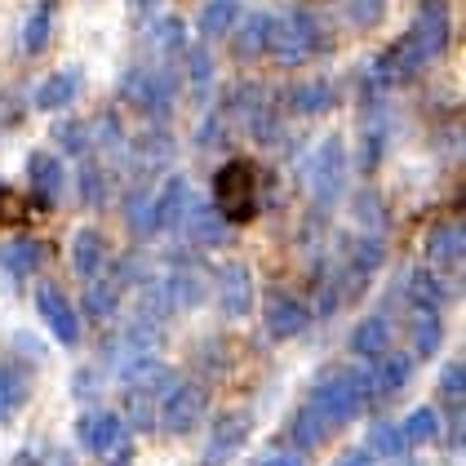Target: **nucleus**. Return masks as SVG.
I'll return each mask as SVG.
<instances>
[{
  "instance_id": "dca6fc26",
  "label": "nucleus",
  "mask_w": 466,
  "mask_h": 466,
  "mask_svg": "<svg viewBox=\"0 0 466 466\" xmlns=\"http://www.w3.org/2000/svg\"><path fill=\"white\" fill-rule=\"evenodd\" d=\"M72 262L85 280H98V271H103V262H107V240H103L98 231H76Z\"/></svg>"
},
{
  "instance_id": "4468645a",
  "label": "nucleus",
  "mask_w": 466,
  "mask_h": 466,
  "mask_svg": "<svg viewBox=\"0 0 466 466\" xmlns=\"http://www.w3.org/2000/svg\"><path fill=\"white\" fill-rule=\"evenodd\" d=\"M387 347H391V320H387V316H369V320L356 324L351 351H356L360 360H382Z\"/></svg>"
},
{
  "instance_id": "1a4fd4ad",
  "label": "nucleus",
  "mask_w": 466,
  "mask_h": 466,
  "mask_svg": "<svg viewBox=\"0 0 466 466\" xmlns=\"http://www.w3.org/2000/svg\"><path fill=\"white\" fill-rule=\"evenodd\" d=\"M262 320H267V333H271V338L285 342V338H298V333L311 324V311H307V302H298V298H289V293H271Z\"/></svg>"
},
{
  "instance_id": "2f4dec72",
  "label": "nucleus",
  "mask_w": 466,
  "mask_h": 466,
  "mask_svg": "<svg viewBox=\"0 0 466 466\" xmlns=\"http://www.w3.org/2000/svg\"><path fill=\"white\" fill-rule=\"evenodd\" d=\"M382 258H387V249H382L378 236H360L356 249H351V271H356V276H373V271L382 267Z\"/></svg>"
},
{
  "instance_id": "79ce46f5",
  "label": "nucleus",
  "mask_w": 466,
  "mask_h": 466,
  "mask_svg": "<svg viewBox=\"0 0 466 466\" xmlns=\"http://www.w3.org/2000/svg\"><path fill=\"white\" fill-rule=\"evenodd\" d=\"M333 466H373V453H369V449H351V453H342Z\"/></svg>"
},
{
  "instance_id": "f8f14e48",
  "label": "nucleus",
  "mask_w": 466,
  "mask_h": 466,
  "mask_svg": "<svg viewBox=\"0 0 466 466\" xmlns=\"http://www.w3.org/2000/svg\"><path fill=\"white\" fill-rule=\"evenodd\" d=\"M218 302H222V311H227L231 320H240V316L253 311V280L240 262H231V267L218 271Z\"/></svg>"
},
{
  "instance_id": "ea45409f",
  "label": "nucleus",
  "mask_w": 466,
  "mask_h": 466,
  "mask_svg": "<svg viewBox=\"0 0 466 466\" xmlns=\"http://www.w3.org/2000/svg\"><path fill=\"white\" fill-rule=\"evenodd\" d=\"M23 218H27L23 200H18L14 191H5V187H0V227H14V222H23Z\"/></svg>"
},
{
  "instance_id": "ddd939ff",
  "label": "nucleus",
  "mask_w": 466,
  "mask_h": 466,
  "mask_svg": "<svg viewBox=\"0 0 466 466\" xmlns=\"http://www.w3.org/2000/svg\"><path fill=\"white\" fill-rule=\"evenodd\" d=\"M409 373H413V356H400V351H387L369 369V391L373 400H391L409 387Z\"/></svg>"
},
{
  "instance_id": "cd10ccee",
  "label": "nucleus",
  "mask_w": 466,
  "mask_h": 466,
  "mask_svg": "<svg viewBox=\"0 0 466 466\" xmlns=\"http://www.w3.org/2000/svg\"><path fill=\"white\" fill-rule=\"evenodd\" d=\"M404 444H431L435 435H440V413L435 409H413L409 418H404Z\"/></svg>"
},
{
  "instance_id": "f3484780",
  "label": "nucleus",
  "mask_w": 466,
  "mask_h": 466,
  "mask_svg": "<svg viewBox=\"0 0 466 466\" xmlns=\"http://www.w3.org/2000/svg\"><path fill=\"white\" fill-rule=\"evenodd\" d=\"M311 182H316V196H333L338 191V182H342V143L338 138H329L320 147V156L311 160Z\"/></svg>"
},
{
  "instance_id": "2eb2a0df",
  "label": "nucleus",
  "mask_w": 466,
  "mask_h": 466,
  "mask_svg": "<svg viewBox=\"0 0 466 466\" xmlns=\"http://www.w3.org/2000/svg\"><path fill=\"white\" fill-rule=\"evenodd\" d=\"M160 293H165L169 311H187V307H196V302L205 298V276H200L196 267H191V271H174V276L160 280Z\"/></svg>"
},
{
  "instance_id": "58836bf2",
  "label": "nucleus",
  "mask_w": 466,
  "mask_h": 466,
  "mask_svg": "<svg viewBox=\"0 0 466 466\" xmlns=\"http://www.w3.org/2000/svg\"><path fill=\"white\" fill-rule=\"evenodd\" d=\"M125 409L134 413V422H138V427H156V404H151L143 391H129V404H125Z\"/></svg>"
},
{
  "instance_id": "9b49d317",
  "label": "nucleus",
  "mask_w": 466,
  "mask_h": 466,
  "mask_svg": "<svg viewBox=\"0 0 466 466\" xmlns=\"http://www.w3.org/2000/svg\"><path fill=\"white\" fill-rule=\"evenodd\" d=\"M245 440H249V418H245V413H227L214 427L209 444H205V466L231 462V458L245 449Z\"/></svg>"
},
{
  "instance_id": "b1692460",
  "label": "nucleus",
  "mask_w": 466,
  "mask_h": 466,
  "mask_svg": "<svg viewBox=\"0 0 466 466\" xmlns=\"http://www.w3.org/2000/svg\"><path fill=\"white\" fill-rule=\"evenodd\" d=\"M236 18H240V5H236V0H209V5L200 9V36L205 40L231 36Z\"/></svg>"
},
{
  "instance_id": "4be33fe9",
  "label": "nucleus",
  "mask_w": 466,
  "mask_h": 466,
  "mask_svg": "<svg viewBox=\"0 0 466 466\" xmlns=\"http://www.w3.org/2000/svg\"><path fill=\"white\" fill-rule=\"evenodd\" d=\"M404 298H409L422 316H435L440 302H444V285H440V276H431V271H413V276L404 280Z\"/></svg>"
},
{
  "instance_id": "7c9ffc66",
  "label": "nucleus",
  "mask_w": 466,
  "mask_h": 466,
  "mask_svg": "<svg viewBox=\"0 0 466 466\" xmlns=\"http://www.w3.org/2000/svg\"><path fill=\"white\" fill-rule=\"evenodd\" d=\"M76 191H80V205H89V209H103V205H107V178H103V169H94V165H80Z\"/></svg>"
},
{
  "instance_id": "6ab92c4d",
  "label": "nucleus",
  "mask_w": 466,
  "mask_h": 466,
  "mask_svg": "<svg viewBox=\"0 0 466 466\" xmlns=\"http://www.w3.org/2000/svg\"><path fill=\"white\" fill-rule=\"evenodd\" d=\"M462 249H466V236L458 222H444V227H435L427 236V253L435 267H458V262H462Z\"/></svg>"
},
{
  "instance_id": "4c0bfd02",
  "label": "nucleus",
  "mask_w": 466,
  "mask_h": 466,
  "mask_svg": "<svg viewBox=\"0 0 466 466\" xmlns=\"http://www.w3.org/2000/svg\"><path fill=\"white\" fill-rule=\"evenodd\" d=\"M58 143L67 147L72 156H80L85 147L94 143V138H89V125H63V129H58Z\"/></svg>"
},
{
  "instance_id": "37998d69",
  "label": "nucleus",
  "mask_w": 466,
  "mask_h": 466,
  "mask_svg": "<svg viewBox=\"0 0 466 466\" xmlns=\"http://www.w3.org/2000/svg\"><path fill=\"white\" fill-rule=\"evenodd\" d=\"M258 466H307V462H302L298 453H267Z\"/></svg>"
},
{
  "instance_id": "c9c22d12",
  "label": "nucleus",
  "mask_w": 466,
  "mask_h": 466,
  "mask_svg": "<svg viewBox=\"0 0 466 466\" xmlns=\"http://www.w3.org/2000/svg\"><path fill=\"white\" fill-rule=\"evenodd\" d=\"M462 391H466V369L453 360V364H444V373H440V395L453 400V404H462Z\"/></svg>"
},
{
  "instance_id": "423d86ee",
  "label": "nucleus",
  "mask_w": 466,
  "mask_h": 466,
  "mask_svg": "<svg viewBox=\"0 0 466 466\" xmlns=\"http://www.w3.org/2000/svg\"><path fill=\"white\" fill-rule=\"evenodd\" d=\"M205 409H209V395H205V387H196V382H178V387H169L165 404H160L165 431H174V435H187V431H191L196 422H200V418H205Z\"/></svg>"
},
{
  "instance_id": "473e14b6",
  "label": "nucleus",
  "mask_w": 466,
  "mask_h": 466,
  "mask_svg": "<svg viewBox=\"0 0 466 466\" xmlns=\"http://www.w3.org/2000/svg\"><path fill=\"white\" fill-rule=\"evenodd\" d=\"M49 23H54V5L45 0V5H36V14L27 18V32H23V45H27V54H40V49L49 45Z\"/></svg>"
},
{
  "instance_id": "a878e982",
  "label": "nucleus",
  "mask_w": 466,
  "mask_h": 466,
  "mask_svg": "<svg viewBox=\"0 0 466 466\" xmlns=\"http://www.w3.org/2000/svg\"><path fill=\"white\" fill-rule=\"evenodd\" d=\"M116 307H120V285L116 280H89V289H85V311L94 320H111Z\"/></svg>"
},
{
  "instance_id": "6e6552de",
  "label": "nucleus",
  "mask_w": 466,
  "mask_h": 466,
  "mask_svg": "<svg viewBox=\"0 0 466 466\" xmlns=\"http://www.w3.org/2000/svg\"><path fill=\"white\" fill-rule=\"evenodd\" d=\"M174 231L182 240H191V245H205V249L227 240V222L214 214V205H200V200H187V209H182Z\"/></svg>"
},
{
  "instance_id": "aec40b11",
  "label": "nucleus",
  "mask_w": 466,
  "mask_h": 466,
  "mask_svg": "<svg viewBox=\"0 0 466 466\" xmlns=\"http://www.w3.org/2000/svg\"><path fill=\"white\" fill-rule=\"evenodd\" d=\"M27 169H32V187H36L40 205H45V209H49V205H58V196H63V165H58L54 156L36 151Z\"/></svg>"
},
{
  "instance_id": "c756f323",
  "label": "nucleus",
  "mask_w": 466,
  "mask_h": 466,
  "mask_svg": "<svg viewBox=\"0 0 466 466\" xmlns=\"http://www.w3.org/2000/svg\"><path fill=\"white\" fill-rule=\"evenodd\" d=\"M125 218H129V227H134L138 236H151V231H156V196H151V191H134L129 205H125Z\"/></svg>"
},
{
  "instance_id": "c03bdc74",
  "label": "nucleus",
  "mask_w": 466,
  "mask_h": 466,
  "mask_svg": "<svg viewBox=\"0 0 466 466\" xmlns=\"http://www.w3.org/2000/svg\"><path fill=\"white\" fill-rule=\"evenodd\" d=\"M138 5H143V9H147V5H156V0H138Z\"/></svg>"
},
{
  "instance_id": "f704fd0d",
  "label": "nucleus",
  "mask_w": 466,
  "mask_h": 466,
  "mask_svg": "<svg viewBox=\"0 0 466 466\" xmlns=\"http://www.w3.org/2000/svg\"><path fill=\"white\" fill-rule=\"evenodd\" d=\"M440 338H444L440 316H418V324H413V351H418V356H435Z\"/></svg>"
},
{
  "instance_id": "72a5a7b5",
  "label": "nucleus",
  "mask_w": 466,
  "mask_h": 466,
  "mask_svg": "<svg viewBox=\"0 0 466 466\" xmlns=\"http://www.w3.org/2000/svg\"><path fill=\"white\" fill-rule=\"evenodd\" d=\"M404 449H409V444H404L400 427H391V422H378L373 435H369V453H373V458H400Z\"/></svg>"
},
{
  "instance_id": "0eeeda50",
  "label": "nucleus",
  "mask_w": 466,
  "mask_h": 466,
  "mask_svg": "<svg viewBox=\"0 0 466 466\" xmlns=\"http://www.w3.org/2000/svg\"><path fill=\"white\" fill-rule=\"evenodd\" d=\"M76 440L89 449V453H120L125 444H129V427H125V418L120 413H89V418H80L76 422Z\"/></svg>"
},
{
  "instance_id": "9d476101",
  "label": "nucleus",
  "mask_w": 466,
  "mask_h": 466,
  "mask_svg": "<svg viewBox=\"0 0 466 466\" xmlns=\"http://www.w3.org/2000/svg\"><path fill=\"white\" fill-rule=\"evenodd\" d=\"M36 307H40V316H45V324L54 329V338L58 342H80V316H76V307L58 293L54 285H40V293H36Z\"/></svg>"
},
{
  "instance_id": "f03ea898",
  "label": "nucleus",
  "mask_w": 466,
  "mask_h": 466,
  "mask_svg": "<svg viewBox=\"0 0 466 466\" xmlns=\"http://www.w3.org/2000/svg\"><path fill=\"white\" fill-rule=\"evenodd\" d=\"M258 209H262V200H258V165L253 160H227L214 178V214L222 222L245 227V222L258 218Z\"/></svg>"
},
{
  "instance_id": "5701e85b",
  "label": "nucleus",
  "mask_w": 466,
  "mask_h": 466,
  "mask_svg": "<svg viewBox=\"0 0 466 466\" xmlns=\"http://www.w3.org/2000/svg\"><path fill=\"white\" fill-rule=\"evenodd\" d=\"M271 14H249L240 27H231V36H236V49H240V58H258L262 49H267V36H271Z\"/></svg>"
},
{
  "instance_id": "412c9836",
  "label": "nucleus",
  "mask_w": 466,
  "mask_h": 466,
  "mask_svg": "<svg viewBox=\"0 0 466 466\" xmlns=\"http://www.w3.org/2000/svg\"><path fill=\"white\" fill-rule=\"evenodd\" d=\"M72 98H80V72H58L36 89V107L40 111H58V107H67Z\"/></svg>"
},
{
  "instance_id": "bb28decb",
  "label": "nucleus",
  "mask_w": 466,
  "mask_h": 466,
  "mask_svg": "<svg viewBox=\"0 0 466 466\" xmlns=\"http://www.w3.org/2000/svg\"><path fill=\"white\" fill-rule=\"evenodd\" d=\"M36 262H40L36 240H14V245L5 249V271H9L14 280H27V276L36 271Z\"/></svg>"
},
{
  "instance_id": "a18cd8bd",
  "label": "nucleus",
  "mask_w": 466,
  "mask_h": 466,
  "mask_svg": "<svg viewBox=\"0 0 466 466\" xmlns=\"http://www.w3.org/2000/svg\"><path fill=\"white\" fill-rule=\"evenodd\" d=\"M116 466H129V462H116Z\"/></svg>"
},
{
  "instance_id": "a211bd4d",
  "label": "nucleus",
  "mask_w": 466,
  "mask_h": 466,
  "mask_svg": "<svg viewBox=\"0 0 466 466\" xmlns=\"http://www.w3.org/2000/svg\"><path fill=\"white\" fill-rule=\"evenodd\" d=\"M187 200H191V187L187 178H169L160 187V196H156V231H174L178 227L182 209H187Z\"/></svg>"
},
{
  "instance_id": "e433bc0d",
  "label": "nucleus",
  "mask_w": 466,
  "mask_h": 466,
  "mask_svg": "<svg viewBox=\"0 0 466 466\" xmlns=\"http://www.w3.org/2000/svg\"><path fill=\"white\" fill-rule=\"evenodd\" d=\"M187 72H191V85H196V89H200V85H209V76H214V63H209L205 45H196V49L187 54Z\"/></svg>"
},
{
  "instance_id": "f257e3e1",
  "label": "nucleus",
  "mask_w": 466,
  "mask_h": 466,
  "mask_svg": "<svg viewBox=\"0 0 466 466\" xmlns=\"http://www.w3.org/2000/svg\"><path fill=\"white\" fill-rule=\"evenodd\" d=\"M444 45H449V14H444V5H440V0H427V5H422V14H418V23L404 32V40L391 45V49L373 63L369 85L378 89V85H391V80H409L413 72H422Z\"/></svg>"
},
{
  "instance_id": "393cba45",
  "label": "nucleus",
  "mask_w": 466,
  "mask_h": 466,
  "mask_svg": "<svg viewBox=\"0 0 466 466\" xmlns=\"http://www.w3.org/2000/svg\"><path fill=\"white\" fill-rule=\"evenodd\" d=\"M333 107V89L329 85H298L289 89V111L293 116H320Z\"/></svg>"
},
{
  "instance_id": "c85d7f7f",
  "label": "nucleus",
  "mask_w": 466,
  "mask_h": 466,
  "mask_svg": "<svg viewBox=\"0 0 466 466\" xmlns=\"http://www.w3.org/2000/svg\"><path fill=\"white\" fill-rule=\"evenodd\" d=\"M289 435H293V444H298V449H316L324 435H329V427L320 422V413H316V409H302V413L289 422Z\"/></svg>"
},
{
  "instance_id": "20e7f679",
  "label": "nucleus",
  "mask_w": 466,
  "mask_h": 466,
  "mask_svg": "<svg viewBox=\"0 0 466 466\" xmlns=\"http://www.w3.org/2000/svg\"><path fill=\"white\" fill-rule=\"evenodd\" d=\"M267 49H271V58H276L280 67H298V63H307V58L320 49V23H316L311 14L293 9L289 18L271 23Z\"/></svg>"
},
{
  "instance_id": "39448f33",
  "label": "nucleus",
  "mask_w": 466,
  "mask_h": 466,
  "mask_svg": "<svg viewBox=\"0 0 466 466\" xmlns=\"http://www.w3.org/2000/svg\"><path fill=\"white\" fill-rule=\"evenodd\" d=\"M174 94H178V85H174V76L160 72V67H147V72H134L129 80H125V98L134 103L138 111H147V116H169V107H174Z\"/></svg>"
},
{
  "instance_id": "7ed1b4c3",
  "label": "nucleus",
  "mask_w": 466,
  "mask_h": 466,
  "mask_svg": "<svg viewBox=\"0 0 466 466\" xmlns=\"http://www.w3.org/2000/svg\"><path fill=\"white\" fill-rule=\"evenodd\" d=\"M369 400H373V391H369V369L364 373H333V378H324L320 387L311 391V409L320 413L324 427H342V422L356 418Z\"/></svg>"
},
{
  "instance_id": "a19ab883",
  "label": "nucleus",
  "mask_w": 466,
  "mask_h": 466,
  "mask_svg": "<svg viewBox=\"0 0 466 466\" xmlns=\"http://www.w3.org/2000/svg\"><path fill=\"white\" fill-rule=\"evenodd\" d=\"M382 9H387V0H356V5H351V18L364 23V27H373V23L382 18Z\"/></svg>"
}]
</instances>
